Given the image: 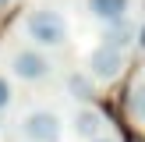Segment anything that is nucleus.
<instances>
[{
  "label": "nucleus",
  "mask_w": 145,
  "mask_h": 142,
  "mask_svg": "<svg viewBox=\"0 0 145 142\" xmlns=\"http://www.w3.org/2000/svg\"><path fill=\"white\" fill-rule=\"evenodd\" d=\"M124 68H127L124 50H113V46H106V43H99L89 53V75L96 78V82H113V78H120Z\"/></svg>",
  "instance_id": "obj_4"
},
{
  "label": "nucleus",
  "mask_w": 145,
  "mask_h": 142,
  "mask_svg": "<svg viewBox=\"0 0 145 142\" xmlns=\"http://www.w3.org/2000/svg\"><path fill=\"white\" fill-rule=\"evenodd\" d=\"M85 11L96 21L110 25V21H120V18L131 14V0H85Z\"/></svg>",
  "instance_id": "obj_7"
},
{
  "label": "nucleus",
  "mask_w": 145,
  "mask_h": 142,
  "mask_svg": "<svg viewBox=\"0 0 145 142\" xmlns=\"http://www.w3.org/2000/svg\"><path fill=\"white\" fill-rule=\"evenodd\" d=\"M135 142H142V139H135Z\"/></svg>",
  "instance_id": "obj_13"
},
{
  "label": "nucleus",
  "mask_w": 145,
  "mask_h": 142,
  "mask_svg": "<svg viewBox=\"0 0 145 142\" xmlns=\"http://www.w3.org/2000/svg\"><path fill=\"white\" fill-rule=\"evenodd\" d=\"M7 4H11V0H0V7H7Z\"/></svg>",
  "instance_id": "obj_12"
},
{
  "label": "nucleus",
  "mask_w": 145,
  "mask_h": 142,
  "mask_svg": "<svg viewBox=\"0 0 145 142\" xmlns=\"http://www.w3.org/2000/svg\"><path fill=\"white\" fill-rule=\"evenodd\" d=\"M67 92L74 99H82V103H89V99L96 96V78H92L89 71H82V75L74 71V75H67Z\"/></svg>",
  "instance_id": "obj_8"
},
{
  "label": "nucleus",
  "mask_w": 145,
  "mask_h": 142,
  "mask_svg": "<svg viewBox=\"0 0 145 142\" xmlns=\"http://www.w3.org/2000/svg\"><path fill=\"white\" fill-rule=\"evenodd\" d=\"M21 135L28 142H60L64 121L57 110H28L21 117Z\"/></svg>",
  "instance_id": "obj_3"
},
{
  "label": "nucleus",
  "mask_w": 145,
  "mask_h": 142,
  "mask_svg": "<svg viewBox=\"0 0 145 142\" xmlns=\"http://www.w3.org/2000/svg\"><path fill=\"white\" fill-rule=\"evenodd\" d=\"M138 32L142 28L131 21V14L127 18H120V21H110V25H103V43L106 46H113V50H131L135 43H138Z\"/></svg>",
  "instance_id": "obj_5"
},
{
  "label": "nucleus",
  "mask_w": 145,
  "mask_h": 142,
  "mask_svg": "<svg viewBox=\"0 0 145 142\" xmlns=\"http://www.w3.org/2000/svg\"><path fill=\"white\" fill-rule=\"evenodd\" d=\"M11 99H14V89H11V82L0 75V110H7V106H11Z\"/></svg>",
  "instance_id": "obj_10"
},
{
  "label": "nucleus",
  "mask_w": 145,
  "mask_h": 142,
  "mask_svg": "<svg viewBox=\"0 0 145 142\" xmlns=\"http://www.w3.org/2000/svg\"><path fill=\"white\" fill-rule=\"evenodd\" d=\"M131 114H135L138 121H145V82H138V85L131 89Z\"/></svg>",
  "instance_id": "obj_9"
},
{
  "label": "nucleus",
  "mask_w": 145,
  "mask_h": 142,
  "mask_svg": "<svg viewBox=\"0 0 145 142\" xmlns=\"http://www.w3.org/2000/svg\"><path fill=\"white\" fill-rule=\"evenodd\" d=\"M25 36L39 50H57L67 43V18L53 7H35L25 18Z\"/></svg>",
  "instance_id": "obj_1"
},
{
  "label": "nucleus",
  "mask_w": 145,
  "mask_h": 142,
  "mask_svg": "<svg viewBox=\"0 0 145 142\" xmlns=\"http://www.w3.org/2000/svg\"><path fill=\"white\" fill-rule=\"evenodd\" d=\"M11 75L21 78V82H46L53 75V60L39 46H21L11 53Z\"/></svg>",
  "instance_id": "obj_2"
},
{
  "label": "nucleus",
  "mask_w": 145,
  "mask_h": 142,
  "mask_svg": "<svg viewBox=\"0 0 145 142\" xmlns=\"http://www.w3.org/2000/svg\"><path fill=\"white\" fill-rule=\"evenodd\" d=\"M92 142H117V139H106V135H99V139H92Z\"/></svg>",
  "instance_id": "obj_11"
},
{
  "label": "nucleus",
  "mask_w": 145,
  "mask_h": 142,
  "mask_svg": "<svg viewBox=\"0 0 145 142\" xmlns=\"http://www.w3.org/2000/svg\"><path fill=\"white\" fill-rule=\"evenodd\" d=\"M71 128H74V135H78V139L92 142V139H99V135H103L106 117L96 110V106H82V110L74 114V121H71Z\"/></svg>",
  "instance_id": "obj_6"
}]
</instances>
